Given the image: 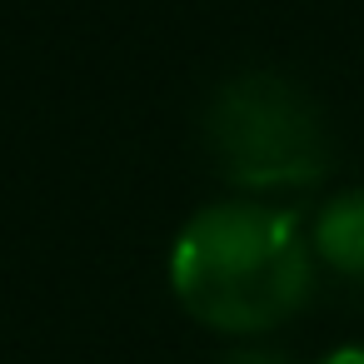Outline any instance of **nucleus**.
Here are the masks:
<instances>
[{
    "label": "nucleus",
    "instance_id": "nucleus-4",
    "mask_svg": "<svg viewBox=\"0 0 364 364\" xmlns=\"http://www.w3.org/2000/svg\"><path fill=\"white\" fill-rule=\"evenodd\" d=\"M220 364H289L284 354H269V349H235L230 359H220Z\"/></svg>",
    "mask_w": 364,
    "mask_h": 364
},
{
    "label": "nucleus",
    "instance_id": "nucleus-3",
    "mask_svg": "<svg viewBox=\"0 0 364 364\" xmlns=\"http://www.w3.org/2000/svg\"><path fill=\"white\" fill-rule=\"evenodd\" d=\"M309 250L324 269L364 279V190H339L314 210Z\"/></svg>",
    "mask_w": 364,
    "mask_h": 364
},
{
    "label": "nucleus",
    "instance_id": "nucleus-1",
    "mask_svg": "<svg viewBox=\"0 0 364 364\" xmlns=\"http://www.w3.org/2000/svg\"><path fill=\"white\" fill-rule=\"evenodd\" d=\"M170 289L220 334H264L299 314L314 289L309 230L269 200H215L170 245Z\"/></svg>",
    "mask_w": 364,
    "mask_h": 364
},
{
    "label": "nucleus",
    "instance_id": "nucleus-5",
    "mask_svg": "<svg viewBox=\"0 0 364 364\" xmlns=\"http://www.w3.org/2000/svg\"><path fill=\"white\" fill-rule=\"evenodd\" d=\"M319 364H364V344H339V349L324 354Z\"/></svg>",
    "mask_w": 364,
    "mask_h": 364
},
{
    "label": "nucleus",
    "instance_id": "nucleus-2",
    "mask_svg": "<svg viewBox=\"0 0 364 364\" xmlns=\"http://www.w3.org/2000/svg\"><path fill=\"white\" fill-rule=\"evenodd\" d=\"M205 145L220 175L250 195L314 185L334 160L319 105L274 70H245L215 90L205 110Z\"/></svg>",
    "mask_w": 364,
    "mask_h": 364
}]
</instances>
